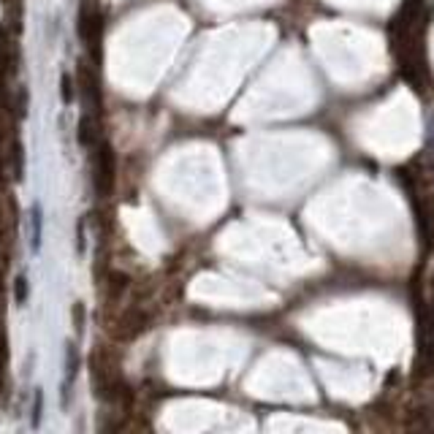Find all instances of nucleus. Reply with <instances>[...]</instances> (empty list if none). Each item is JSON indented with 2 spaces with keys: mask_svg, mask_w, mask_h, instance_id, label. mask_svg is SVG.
I'll return each instance as SVG.
<instances>
[{
  "mask_svg": "<svg viewBox=\"0 0 434 434\" xmlns=\"http://www.w3.org/2000/svg\"><path fill=\"white\" fill-rule=\"evenodd\" d=\"M423 3L404 0L399 14L394 19V49L402 63V73L423 90L426 79V60H423Z\"/></svg>",
  "mask_w": 434,
  "mask_h": 434,
  "instance_id": "nucleus-1",
  "label": "nucleus"
},
{
  "mask_svg": "<svg viewBox=\"0 0 434 434\" xmlns=\"http://www.w3.org/2000/svg\"><path fill=\"white\" fill-rule=\"evenodd\" d=\"M95 191L101 198H106L109 193L114 191V152L109 144H101L98 157H95Z\"/></svg>",
  "mask_w": 434,
  "mask_h": 434,
  "instance_id": "nucleus-2",
  "label": "nucleus"
},
{
  "mask_svg": "<svg viewBox=\"0 0 434 434\" xmlns=\"http://www.w3.org/2000/svg\"><path fill=\"white\" fill-rule=\"evenodd\" d=\"M28 242H30V253L38 255L44 247V207L38 201L28 212Z\"/></svg>",
  "mask_w": 434,
  "mask_h": 434,
  "instance_id": "nucleus-3",
  "label": "nucleus"
},
{
  "mask_svg": "<svg viewBox=\"0 0 434 434\" xmlns=\"http://www.w3.org/2000/svg\"><path fill=\"white\" fill-rule=\"evenodd\" d=\"M11 174H14V182L25 179V147H22V141L11 144Z\"/></svg>",
  "mask_w": 434,
  "mask_h": 434,
  "instance_id": "nucleus-4",
  "label": "nucleus"
},
{
  "mask_svg": "<svg viewBox=\"0 0 434 434\" xmlns=\"http://www.w3.org/2000/svg\"><path fill=\"white\" fill-rule=\"evenodd\" d=\"M60 101H63V106H71L76 101V82L68 71L60 73Z\"/></svg>",
  "mask_w": 434,
  "mask_h": 434,
  "instance_id": "nucleus-5",
  "label": "nucleus"
},
{
  "mask_svg": "<svg viewBox=\"0 0 434 434\" xmlns=\"http://www.w3.org/2000/svg\"><path fill=\"white\" fill-rule=\"evenodd\" d=\"M28 299H30V282H28L25 275H19V277L14 279V301H17V307H25Z\"/></svg>",
  "mask_w": 434,
  "mask_h": 434,
  "instance_id": "nucleus-6",
  "label": "nucleus"
},
{
  "mask_svg": "<svg viewBox=\"0 0 434 434\" xmlns=\"http://www.w3.org/2000/svg\"><path fill=\"white\" fill-rule=\"evenodd\" d=\"M41 416H44V391H41V388H35L33 410H30V426H33V429L41 426Z\"/></svg>",
  "mask_w": 434,
  "mask_h": 434,
  "instance_id": "nucleus-7",
  "label": "nucleus"
},
{
  "mask_svg": "<svg viewBox=\"0 0 434 434\" xmlns=\"http://www.w3.org/2000/svg\"><path fill=\"white\" fill-rule=\"evenodd\" d=\"M28 111H30V92H28V87H19L17 90V114H19V120H25V117H28Z\"/></svg>",
  "mask_w": 434,
  "mask_h": 434,
  "instance_id": "nucleus-8",
  "label": "nucleus"
},
{
  "mask_svg": "<svg viewBox=\"0 0 434 434\" xmlns=\"http://www.w3.org/2000/svg\"><path fill=\"white\" fill-rule=\"evenodd\" d=\"M76 141L79 147H90V117H82L76 125Z\"/></svg>",
  "mask_w": 434,
  "mask_h": 434,
  "instance_id": "nucleus-9",
  "label": "nucleus"
},
{
  "mask_svg": "<svg viewBox=\"0 0 434 434\" xmlns=\"http://www.w3.org/2000/svg\"><path fill=\"white\" fill-rule=\"evenodd\" d=\"M85 250H87V231H85V220H79V226H76V253L85 255Z\"/></svg>",
  "mask_w": 434,
  "mask_h": 434,
  "instance_id": "nucleus-10",
  "label": "nucleus"
},
{
  "mask_svg": "<svg viewBox=\"0 0 434 434\" xmlns=\"http://www.w3.org/2000/svg\"><path fill=\"white\" fill-rule=\"evenodd\" d=\"M73 320H76V331H82V304H73Z\"/></svg>",
  "mask_w": 434,
  "mask_h": 434,
  "instance_id": "nucleus-11",
  "label": "nucleus"
},
{
  "mask_svg": "<svg viewBox=\"0 0 434 434\" xmlns=\"http://www.w3.org/2000/svg\"><path fill=\"white\" fill-rule=\"evenodd\" d=\"M3 226H6V212H3V204H0V231H3Z\"/></svg>",
  "mask_w": 434,
  "mask_h": 434,
  "instance_id": "nucleus-12",
  "label": "nucleus"
}]
</instances>
